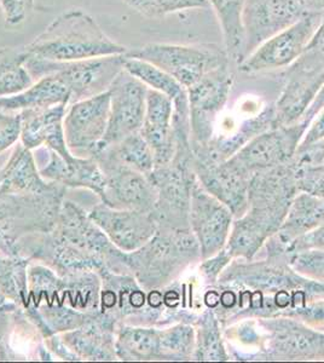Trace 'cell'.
Masks as SVG:
<instances>
[{"label":"cell","instance_id":"6da1fadb","mask_svg":"<svg viewBox=\"0 0 324 363\" xmlns=\"http://www.w3.org/2000/svg\"><path fill=\"white\" fill-rule=\"evenodd\" d=\"M263 248L264 259H233L218 279L217 285L231 287L236 294L234 306L218 318L224 328L247 318H263L267 304L277 294L308 292L324 299V284L291 268L286 246L275 235Z\"/></svg>","mask_w":324,"mask_h":363},{"label":"cell","instance_id":"7a4b0ae2","mask_svg":"<svg viewBox=\"0 0 324 363\" xmlns=\"http://www.w3.org/2000/svg\"><path fill=\"white\" fill-rule=\"evenodd\" d=\"M26 56L52 62L128 54V48L104 33L95 18L82 9H72L51 22L33 42L22 46Z\"/></svg>","mask_w":324,"mask_h":363},{"label":"cell","instance_id":"3957f363","mask_svg":"<svg viewBox=\"0 0 324 363\" xmlns=\"http://www.w3.org/2000/svg\"><path fill=\"white\" fill-rule=\"evenodd\" d=\"M201 260L200 246L191 229L157 227L147 244L125 253L128 272L147 291L167 287Z\"/></svg>","mask_w":324,"mask_h":363},{"label":"cell","instance_id":"277c9868","mask_svg":"<svg viewBox=\"0 0 324 363\" xmlns=\"http://www.w3.org/2000/svg\"><path fill=\"white\" fill-rule=\"evenodd\" d=\"M263 332L259 351L238 354V361H313L324 359V330L291 318H255Z\"/></svg>","mask_w":324,"mask_h":363},{"label":"cell","instance_id":"5b68a950","mask_svg":"<svg viewBox=\"0 0 324 363\" xmlns=\"http://www.w3.org/2000/svg\"><path fill=\"white\" fill-rule=\"evenodd\" d=\"M66 188L38 196L0 195V255L18 256V244L32 233L54 228Z\"/></svg>","mask_w":324,"mask_h":363},{"label":"cell","instance_id":"8992f818","mask_svg":"<svg viewBox=\"0 0 324 363\" xmlns=\"http://www.w3.org/2000/svg\"><path fill=\"white\" fill-rule=\"evenodd\" d=\"M148 177L156 190L152 215L157 227L190 229L191 190L196 181L191 148L176 150L169 164L155 166Z\"/></svg>","mask_w":324,"mask_h":363},{"label":"cell","instance_id":"52a82bcc","mask_svg":"<svg viewBox=\"0 0 324 363\" xmlns=\"http://www.w3.org/2000/svg\"><path fill=\"white\" fill-rule=\"evenodd\" d=\"M23 57V65L34 82L52 73L61 77L70 91L69 104L109 90L111 83L125 65V55L89 58L73 62H52L25 54Z\"/></svg>","mask_w":324,"mask_h":363},{"label":"cell","instance_id":"ba28073f","mask_svg":"<svg viewBox=\"0 0 324 363\" xmlns=\"http://www.w3.org/2000/svg\"><path fill=\"white\" fill-rule=\"evenodd\" d=\"M126 57L152 63L176 79L185 89L212 70L231 65L224 48L214 44H148L128 51Z\"/></svg>","mask_w":324,"mask_h":363},{"label":"cell","instance_id":"9c48e42d","mask_svg":"<svg viewBox=\"0 0 324 363\" xmlns=\"http://www.w3.org/2000/svg\"><path fill=\"white\" fill-rule=\"evenodd\" d=\"M51 230L97 260L102 267L101 272L108 270L115 274H130L125 265V252L111 244L108 236L90 218L89 211L78 203L65 200Z\"/></svg>","mask_w":324,"mask_h":363},{"label":"cell","instance_id":"30bf717a","mask_svg":"<svg viewBox=\"0 0 324 363\" xmlns=\"http://www.w3.org/2000/svg\"><path fill=\"white\" fill-rule=\"evenodd\" d=\"M102 280L101 313L114 320L118 326L161 327L164 314L150 306L149 291L144 289L131 274H99Z\"/></svg>","mask_w":324,"mask_h":363},{"label":"cell","instance_id":"8fae6325","mask_svg":"<svg viewBox=\"0 0 324 363\" xmlns=\"http://www.w3.org/2000/svg\"><path fill=\"white\" fill-rule=\"evenodd\" d=\"M322 13H306L291 27L281 30L238 65L240 72L253 75L286 69L304 52L320 26Z\"/></svg>","mask_w":324,"mask_h":363},{"label":"cell","instance_id":"7c38bea8","mask_svg":"<svg viewBox=\"0 0 324 363\" xmlns=\"http://www.w3.org/2000/svg\"><path fill=\"white\" fill-rule=\"evenodd\" d=\"M230 65L219 67L188 87L191 145H206L214 136V125L234 86Z\"/></svg>","mask_w":324,"mask_h":363},{"label":"cell","instance_id":"4fadbf2b","mask_svg":"<svg viewBox=\"0 0 324 363\" xmlns=\"http://www.w3.org/2000/svg\"><path fill=\"white\" fill-rule=\"evenodd\" d=\"M104 176L101 203L116 210L142 211L152 213L156 203V190L147 174L123 165L106 149L94 157Z\"/></svg>","mask_w":324,"mask_h":363},{"label":"cell","instance_id":"5bb4252c","mask_svg":"<svg viewBox=\"0 0 324 363\" xmlns=\"http://www.w3.org/2000/svg\"><path fill=\"white\" fill-rule=\"evenodd\" d=\"M298 193L291 162L258 171L250 177L247 212L279 229Z\"/></svg>","mask_w":324,"mask_h":363},{"label":"cell","instance_id":"9a60e30c","mask_svg":"<svg viewBox=\"0 0 324 363\" xmlns=\"http://www.w3.org/2000/svg\"><path fill=\"white\" fill-rule=\"evenodd\" d=\"M149 87L123 69L109 87V121L107 133L99 149L115 145L133 133H140L143 125ZM97 149V150H99Z\"/></svg>","mask_w":324,"mask_h":363},{"label":"cell","instance_id":"2e32d148","mask_svg":"<svg viewBox=\"0 0 324 363\" xmlns=\"http://www.w3.org/2000/svg\"><path fill=\"white\" fill-rule=\"evenodd\" d=\"M300 120L289 126H276L260 133L248 142L240 152L230 157L250 174L291 162L308 128Z\"/></svg>","mask_w":324,"mask_h":363},{"label":"cell","instance_id":"e0dca14e","mask_svg":"<svg viewBox=\"0 0 324 363\" xmlns=\"http://www.w3.org/2000/svg\"><path fill=\"white\" fill-rule=\"evenodd\" d=\"M109 108L108 91L67 107L63 126L70 153L75 157H94L107 133Z\"/></svg>","mask_w":324,"mask_h":363},{"label":"cell","instance_id":"ac0fdd59","mask_svg":"<svg viewBox=\"0 0 324 363\" xmlns=\"http://www.w3.org/2000/svg\"><path fill=\"white\" fill-rule=\"evenodd\" d=\"M190 229L196 238L201 259L217 255L225 247L234 222L231 211L195 181L190 203Z\"/></svg>","mask_w":324,"mask_h":363},{"label":"cell","instance_id":"d6986e66","mask_svg":"<svg viewBox=\"0 0 324 363\" xmlns=\"http://www.w3.org/2000/svg\"><path fill=\"white\" fill-rule=\"evenodd\" d=\"M305 13L299 0H246L245 58L267 39L299 21Z\"/></svg>","mask_w":324,"mask_h":363},{"label":"cell","instance_id":"ffe728a7","mask_svg":"<svg viewBox=\"0 0 324 363\" xmlns=\"http://www.w3.org/2000/svg\"><path fill=\"white\" fill-rule=\"evenodd\" d=\"M90 218L125 253L142 247L155 235L157 223L150 212L116 210L99 203L89 211Z\"/></svg>","mask_w":324,"mask_h":363},{"label":"cell","instance_id":"44dd1931","mask_svg":"<svg viewBox=\"0 0 324 363\" xmlns=\"http://www.w3.org/2000/svg\"><path fill=\"white\" fill-rule=\"evenodd\" d=\"M41 176L66 189H87L102 198L104 176L95 157H73L66 160L46 147L33 150Z\"/></svg>","mask_w":324,"mask_h":363},{"label":"cell","instance_id":"7402d4cb","mask_svg":"<svg viewBox=\"0 0 324 363\" xmlns=\"http://www.w3.org/2000/svg\"><path fill=\"white\" fill-rule=\"evenodd\" d=\"M193 169L202 188L224 203L234 219L246 213L252 174L230 159L218 164H201L193 160Z\"/></svg>","mask_w":324,"mask_h":363},{"label":"cell","instance_id":"603a6c76","mask_svg":"<svg viewBox=\"0 0 324 363\" xmlns=\"http://www.w3.org/2000/svg\"><path fill=\"white\" fill-rule=\"evenodd\" d=\"M281 77L284 85L274 104L276 126H289L304 118L324 85V72L305 69L293 63Z\"/></svg>","mask_w":324,"mask_h":363},{"label":"cell","instance_id":"cb8c5ba5","mask_svg":"<svg viewBox=\"0 0 324 363\" xmlns=\"http://www.w3.org/2000/svg\"><path fill=\"white\" fill-rule=\"evenodd\" d=\"M65 188L41 176L33 150L17 142L0 167V195L38 196Z\"/></svg>","mask_w":324,"mask_h":363},{"label":"cell","instance_id":"d4e9b609","mask_svg":"<svg viewBox=\"0 0 324 363\" xmlns=\"http://www.w3.org/2000/svg\"><path fill=\"white\" fill-rule=\"evenodd\" d=\"M67 107L66 104H58L21 112V143L30 150L46 147L66 160L74 157L67 147L65 136L63 121Z\"/></svg>","mask_w":324,"mask_h":363},{"label":"cell","instance_id":"484cf974","mask_svg":"<svg viewBox=\"0 0 324 363\" xmlns=\"http://www.w3.org/2000/svg\"><path fill=\"white\" fill-rule=\"evenodd\" d=\"M140 135L154 153L155 166L169 164L176 154L173 102L169 96L149 87Z\"/></svg>","mask_w":324,"mask_h":363},{"label":"cell","instance_id":"4316f807","mask_svg":"<svg viewBox=\"0 0 324 363\" xmlns=\"http://www.w3.org/2000/svg\"><path fill=\"white\" fill-rule=\"evenodd\" d=\"M118 328L114 320L99 311L86 325L60 335L79 361L114 362L119 361L115 349Z\"/></svg>","mask_w":324,"mask_h":363},{"label":"cell","instance_id":"83f0119b","mask_svg":"<svg viewBox=\"0 0 324 363\" xmlns=\"http://www.w3.org/2000/svg\"><path fill=\"white\" fill-rule=\"evenodd\" d=\"M276 128L275 108L270 104L262 112L245 120L241 126L228 136H213L206 145H191L193 160L201 164H218L229 160L255 137Z\"/></svg>","mask_w":324,"mask_h":363},{"label":"cell","instance_id":"f1b7e54d","mask_svg":"<svg viewBox=\"0 0 324 363\" xmlns=\"http://www.w3.org/2000/svg\"><path fill=\"white\" fill-rule=\"evenodd\" d=\"M70 104V91L60 75H45L34 82L32 86L16 95L0 97V111L21 113L30 109L55 107Z\"/></svg>","mask_w":324,"mask_h":363},{"label":"cell","instance_id":"f546056e","mask_svg":"<svg viewBox=\"0 0 324 363\" xmlns=\"http://www.w3.org/2000/svg\"><path fill=\"white\" fill-rule=\"evenodd\" d=\"M324 223V199L299 191L291 201L284 223L275 236L287 247Z\"/></svg>","mask_w":324,"mask_h":363},{"label":"cell","instance_id":"4dcf8cb0","mask_svg":"<svg viewBox=\"0 0 324 363\" xmlns=\"http://www.w3.org/2000/svg\"><path fill=\"white\" fill-rule=\"evenodd\" d=\"M115 349L119 361H160L159 327L121 325L116 330Z\"/></svg>","mask_w":324,"mask_h":363},{"label":"cell","instance_id":"1f68e13d","mask_svg":"<svg viewBox=\"0 0 324 363\" xmlns=\"http://www.w3.org/2000/svg\"><path fill=\"white\" fill-rule=\"evenodd\" d=\"M223 33L224 50L230 62L238 66L245 60L243 10L246 0H208Z\"/></svg>","mask_w":324,"mask_h":363},{"label":"cell","instance_id":"d6a6232c","mask_svg":"<svg viewBox=\"0 0 324 363\" xmlns=\"http://www.w3.org/2000/svg\"><path fill=\"white\" fill-rule=\"evenodd\" d=\"M191 325L195 328L193 361L225 362L231 359L223 339L222 323L213 309L206 308L201 314H196Z\"/></svg>","mask_w":324,"mask_h":363},{"label":"cell","instance_id":"836d02e7","mask_svg":"<svg viewBox=\"0 0 324 363\" xmlns=\"http://www.w3.org/2000/svg\"><path fill=\"white\" fill-rule=\"evenodd\" d=\"M32 262L22 256L0 255V292L25 309L28 303V269Z\"/></svg>","mask_w":324,"mask_h":363},{"label":"cell","instance_id":"e575fe53","mask_svg":"<svg viewBox=\"0 0 324 363\" xmlns=\"http://www.w3.org/2000/svg\"><path fill=\"white\" fill-rule=\"evenodd\" d=\"M29 322L23 308L0 292V361H23L13 347V338Z\"/></svg>","mask_w":324,"mask_h":363},{"label":"cell","instance_id":"d590c367","mask_svg":"<svg viewBox=\"0 0 324 363\" xmlns=\"http://www.w3.org/2000/svg\"><path fill=\"white\" fill-rule=\"evenodd\" d=\"M160 361H193L195 350V328L193 325L178 322L159 327Z\"/></svg>","mask_w":324,"mask_h":363},{"label":"cell","instance_id":"8d00e7d4","mask_svg":"<svg viewBox=\"0 0 324 363\" xmlns=\"http://www.w3.org/2000/svg\"><path fill=\"white\" fill-rule=\"evenodd\" d=\"M123 69L135 75V78L140 79V82H143L150 89L160 91L164 95L169 96L172 102L188 96V91L183 85L152 63L140 61L137 58L126 57L125 55Z\"/></svg>","mask_w":324,"mask_h":363},{"label":"cell","instance_id":"74e56055","mask_svg":"<svg viewBox=\"0 0 324 363\" xmlns=\"http://www.w3.org/2000/svg\"><path fill=\"white\" fill-rule=\"evenodd\" d=\"M101 149H106L111 157H114L123 165L140 171L147 176L155 167L154 153L140 133H133L115 145Z\"/></svg>","mask_w":324,"mask_h":363},{"label":"cell","instance_id":"f35d334b","mask_svg":"<svg viewBox=\"0 0 324 363\" xmlns=\"http://www.w3.org/2000/svg\"><path fill=\"white\" fill-rule=\"evenodd\" d=\"M135 11L147 17H164L169 13L210 6L208 0H126Z\"/></svg>","mask_w":324,"mask_h":363},{"label":"cell","instance_id":"ab89813d","mask_svg":"<svg viewBox=\"0 0 324 363\" xmlns=\"http://www.w3.org/2000/svg\"><path fill=\"white\" fill-rule=\"evenodd\" d=\"M288 262L300 275L324 284V248L288 253Z\"/></svg>","mask_w":324,"mask_h":363},{"label":"cell","instance_id":"60d3db41","mask_svg":"<svg viewBox=\"0 0 324 363\" xmlns=\"http://www.w3.org/2000/svg\"><path fill=\"white\" fill-rule=\"evenodd\" d=\"M291 162L296 169L298 190L324 199V164Z\"/></svg>","mask_w":324,"mask_h":363},{"label":"cell","instance_id":"b9f144b4","mask_svg":"<svg viewBox=\"0 0 324 363\" xmlns=\"http://www.w3.org/2000/svg\"><path fill=\"white\" fill-rule=\"evenodd\" d=\"M294 63L305 69L324 72V13L308 45Z\"/></svg>","mask_w":324,"mask_h":363},{"label":"cell","instance_id":"7bdbcfd3","mask_svg":"<svg viewBox=\"0 0 324 363\" xmlns=\"http://www.w3.org/2000/svg\"><path fill=\"white\" fill-rule=\"evenodd\" d=\"M23 60L21 48L0 49V97L11 95L15 85L13 68Z\"/></svg>","mask_w":324,"mask_h":363},{"label":"cell","instance_id":"ee69618b","mask_svg":"<svg viewBox=\"0 0 324 363\" xmlns=\"http://www.w3.org/2000/svg\"><path fill=\"white\" fill-rule=\"evenodd\" d=\"M20 113L0 111V155L20 142Z\"/></svg>","mask_w":324,"mask_h":363},{"label":"cell","instance_id":"f6af8a7d","mask_svg":"<svg viewBox=\"0 0 324 363\" xmlns=\"http://www.w3.org/2000/svg\"><path fill=\"white\" fill-rule=\"evenodd\" d=\"M233 262V257L230 256L229 252L225 248L218 252L217 255L202 259L200 264V272L206 284L208 286L217 285L218 279L225 270L226 267Z\"/></svg>","mask_w":324,"mask_h":363},{"label":"cell","instance_id":"bcb514c9","mask_svg":"<svg viewBox=\"0 0 324 363\" xmlns=\"http://www.w3.org/2000/svg\"><path fill=\"white\" fill-rule=\"evenodd\" d=\"M35 0H0L6 26H18L33 11Z\"/></svg>","mask_w":324,"mask_h":363},{"label":"cell","instance_id":"7dc6e473","mask_svg":"<svg viewBox=\"0 0 324 363\" xmlns=\"http://www.w3.org/2000/svg\"><path fill=\"white\" fill-rule=\"evenodd\" d=\"M308 147L324 150V108L312 119L296 150H303Z\"/></svg>","mask_w":324,"mask_h":363},{"label":"cell","instance_id":"c3c4849f","mask_svg":"<svg viewBox=\"0 0 324 363\" xmlns=\"http://www.w3.org/2000/svg\"><path fill=\"white\" fill-rule=\"evenodd\" d=\"M293 318L304 322L308 326L322 328L324 327V299L310 301L304 308L296 311Z\"/></svg>","mask_w":324,"mask_h":363},{"label":"cell","instance_id":"681fc988","mask_svg":"<svg viewBox=\"0 0 324 363\" xmlns=\"http://www.w3.org/2000/svg\"><path fill=\"white\" fill-rule=\"evenodd\" d=\"M324 248V223L315 230L310 231L306 235L301 236L299 239L291 241L286 250L288 253L294 252L306 251V250H316Z\"/></svg>","mask_w":324,"mask_h":363},{"label":"cell","instance_id":"f907efd6","mask_svg":"<svg viewBox=\"0 0 324 363\" xmlns=\"http://www.w3.org/2000/svg\"><path fill=\"white\" fill-rule=\"evenodd\" d=\"M44 344L54 357H57L61 361L79 362L78 357L69 350V347H67L65 342L62 340L61 335H52L51 337H48V338L44 339Z\"/></svg>","mask_w":324,"mask_h":363},{"label":"cell","instance_id":"816d5d0a","mask_svg":"<svg viewBox=\"0 0 324 363\" xmlns=\"http://www.w3.org/2000/svg\"><path fill=\"white\" fill-rule=\"evenodd\" d=\"M324 108V85L320 89V92L317 94L316 99L312 102L311 106L308 109V112L305 114L303 120L306 123H311L312 119L318 114Z\"/></svg>","mask_w":324,"mask_h":363},{"label":"cell","instance_id":"f5cc1de1","mask_svg":"<svg viewBox=\"0 0 324 363\" xmlns=\"http://www.w3.org/2000/svg\"><path fill=\"white\" fill-rule=\"evenodd\" d=\"M306 13H324V0H299Z\"/></svg>","mask_w":324,"mask_h":363},{"label":"cell","instance_id":"db71d44e","mask_svg":"<svg viewBox=\"0 0 324 363\" xmlns=\"http://www.w3.org/2000/svg\"><path fill=\"white\" fill-rule=\"evenodd\" d=\"M322 330H324V327H322Z\"/></svg>","mask_w":324,"mask_h":363}]
</instances>
